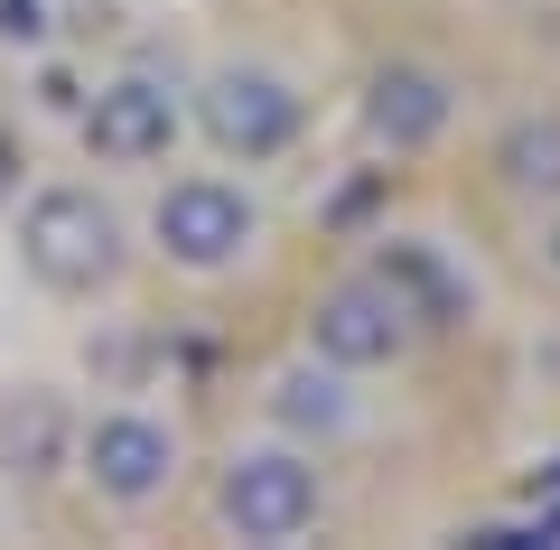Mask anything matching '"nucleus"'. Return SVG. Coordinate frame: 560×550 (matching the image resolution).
Masks as SVG:
<instances>
[{"label":"nucleus","mask_w":560,"mask_h":550,"mask_svg":"<svg viewBox=\"0 0 560 550\" xmlns=\"http://www.w3.org/2000/svg\"><path fill=\"white\" fill-rule=\"evenodd\" d=\"M551 261H560V234H551Z\"/></svg>","instance_id":"15"},{"label":"nucleus","mask_w":560,"mask_h":550,"mask_svg":"<svg viewBox=\"0 0 560 550\" xmlns=\"http://www.w3.org/2000/svg\"><path fill=\"white\" fill-rule=\"evenodd\" d=\"M541 494H560V457H551V467L533 476V504H541Z\"/></svg>","instance_id":"14"},{"label":"nucleus","mask_w":560,"mask_h":550,"mask_svg":"<svg viewBox=\"0 0 560 550\" xmlns=\"http://www.w3.org/2000/svg\"><path fill=\"white\" fill-rule=\"evenodd\" d=\"M84 140H94L103 159H168V140H178V103H168V84L121 75V84H103V94L84 103Z\"/></svg>","instance_id":"7"},{"label":"nucleus","mask_w":560,"mask_h":550,"mask_svg":"<svg viewBox=\"0 0 560 550\" xmlns=\"http://www.w3.org/2000/svg\"><path fill=\"white\" fill-rule=\"evenodd\" d=\"M224 523H234L243 541H300V531L318 523V476L290 448L234 457V467H224Z\"/></svg>","instance_id":"2"},{"label":"nucleus","mask_w":560,"mask_h":550,"mask_svg":"<svg viewBox=\"0 0 560 550\" xmlns=\"http://www.w3.org/2000/svg\"><path fill=\"white\" fill-rule=\"evenodd\" d=\"M271 411L290 420V430H337L346 401H337V383H327V374H290V383L271 393Z\"/></svg>","instance_id":"11"},{"label":"nucleus","mask_w":560,"mask_h":550,"mask_svg":"<svg viewBox=\"0 0 560 550\" xmlns=\"http://www.w3.org/2000/svg\"><path fill=\"white\" fill-rule=\"evenodd\" d=\"M504 177L514 187H560V121H523L504 140Z\"/></svg>","instance_id":"10"},{"label":"nucleus","mask_w":560,"mask_h":550,"mask_svg":"<svg viewBox=\"0 0 560 550\" xmlns=\"http://www.w3.org/2000/svg\"><path fill=\"white\" fill-rule=\"evenodd\" d=\"M10 187H20V140L0 131V197H10Z\"/></svg>","instance_id":"13"},{"label":"nucleus","mask_w":560,"mask_h":550,"mask_svg":"<svg viewBox=\"0 0 560 550\" xmlns=\"http://www.w3.org/2000/svg\"><path fill=\"white\" fill-rule=\"evenodd\" d=\"M38 28H47L38 0H0V38H38Z\"/></svg>","instance_id":"12"},{"label":"nucleus","mask_w":560,"mask_h":550,"mask_svg":"<svg viewBox=\"0 0 560 550\" xmlns=\"http://www.w3.org/2000/svg\"><path fill=\"white\" fill-rule=\"evenodd\" d=\"M20 253H28V271H38L47 290L84 299V290H103V280L121 271V224H113V206H94L84 187H47V197L28 206V224H20Z\"/></svg>","instance_id":"1"},{"label":"nucleus","mask_w":560,"mask_h":550,"mask_svg":"<svg viewBox=\"0 0 560 550\" xmlns=\"http://www.w3.org/2000/svg\"><path fill=\"white\" fill-rule=\"evenodd\" d=\"M84 476H94L113 504H150V494L178 476V438L160 430V420H140V411H113L84 430Z\"/></svg>","instance_id":"6"},{"label":"nucleus","mask_w":560,"mask_h":550,"mask_svg":"<svg viewBox=\"0 0 560 550\" xmlns=\"http://www.w3.org/2000/svg\"><path fill=\"white\" fill-rule=\"evenodd\" d=\"M150 224H160V253L187 261V271H224V261H243V243H253V206H243L234 187H215V177L168 187Z\"/></svg>","instance_id":"5"},{"label":"nucleus","mask_w":560,"mask_h":550,"mask_svg":"<svg viewBox=\"0 0 560 550\" xmlns=\"http://www.w3.org/2000/svg\"><path fill=\"white\" fill-rule=\"evenodd\" d=\"M374 271H383V290H393L401 308L420 317V327H458V317H467V280L448 271L430 243H383Z\"/></svg>","instance_id":"9"},{"label":"nucleus","mask_w":560,"mask_h":550,"mask_svg":"<svg viewBox=\"0 0 560 550\" xmlns=\"http://www.w3.org/2000/svg\"><path fill=\"white\" fill-rule=\"evenodd\" d=\"M206 131L234 159H271V150L300 140V94L280 75H261V66H224V75L206 84Z\"/></svg>","instance_id":"4"},{"label":"nucleus","mask_w":560,"mask_h":550,"mask_svg":"<svg viewBox=\"0 0 560 550\" xmlns=\"http://www.w3.org/2000/svg\"><path fill=\"white\" fill-rule=\"evenodd\" d=\"M401 336H411V308H401L393 290H383V271L364 280H337V290L308 308V346L327 354V364H393Z\"/></svg>","instance_id":"3"},{"label":"nucleus","mask_w":560,"mask_h":550,"mask_svg":"<svg viewBox=\"0 0 560 550\" xmlns=\"http://www.w3.org/2000/svg\"><path fill=\"white\" fill-rule=\"evenodd\" d=\"M448 121V84L430 75V66H383L374 84H364V131L383 140V150H430Z\"/></svg>","instance_id":"8"}]
</instances>
